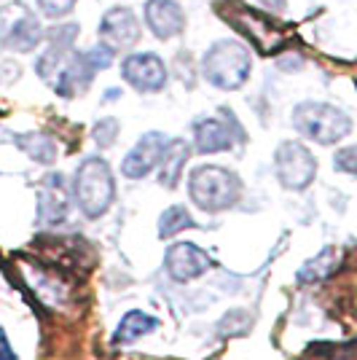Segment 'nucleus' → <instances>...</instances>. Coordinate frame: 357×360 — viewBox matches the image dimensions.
<instances>
[{"mask_svg":"<svg viewBox=\"0 0 357 360\" xmlns=\"http://www.w3.org/2000/svg\"><path fill=\"white\" fill-rule=\"evenodd\" d=\"M194 148L196 153H223L234 148V135H239V127L226 116H202L194 121Z\"/></svg>","mask_w":357,"mask_h":360,"instance_id":"9d476101","label":"nucleus"},{"mask_svg":"<svg viewBox=\"0 0 357 360\" xmlns=\"http://www.w3.org/2000/svg\"><path fill=\"white\" fill-rule=\"evenodd\" d=\"M84 57H86V62H89L91 68H94V73H97V70H108V68L113 65V60H116V51L100 41L97 46H91L89 51H84Z\"/></svg>","mask_w":357,"mask_h":360,"instance_id":"4be33fe9","label":"nucleus"},{"mask_svg":"<svg viewBox=\"0 0 357 360\" xmlns=\"http://www.w3.org/2000/svg\"><path fill=\"white\" fill-rule=\"evenodd\" d=\"M91 81H94V68L86 62L84 51H73L67 62L60 68V73L54 75L51 86L62 97H81L89 91Z\"/></svg>","mask_w":357,"mask_h":360,"instance_id":"4468645a","label":"nucleus"},{"mask_svg":"<svg viewBox=\"0 0 357 360\" xmlns=\"http://www.w3.org/2000/svg\"><path fill=\"white\" fill-rule=\"evenodd\" d=\"M196 221L191 218V212L186 210L183 205H172V207H167L162 212V218H159V237L162 240H169V237H175L178 231L183 229H194Z\"/></svg>","mask_w":357,"mask_h":360,"instance_id":"aec40b11","label":"nucleus"},{"mask_svg":"<svg viewBox=\"0 0 357 360\" xmlns=\"http://www.w3.org/2000/svg\"><path fill=\"white\" fill-rule=\"evenodd\" d=\"M253 73V54L239 41H215L202 54V78L221 91H237Z\"/></svg>","mask_w":357,"mask_h":360,"instance_id":"f257e3e1","label":"nucleus"},{"mask_svg":"<svg viewBox=\"0 0 357 360\" xmlns=\"http://www.w3.org/2000/svg\"><path fill=\"white\" fill-rule=\"evenodd\" d=\"M266 11H271V14H283L285 8H287V0H258Z\"/></svg>","mask_w":357,"mask_h":360,"instance_id":"393cba45","label":"nucleus"},{"mask_svg":"<svg viewBox=\"0 0 357 360\" xmlns=\"http://www.w3.org/2000/svg\"><path fill=\"white\" fill-rule=\"evenodd\" d=\"M0 360H14V352H11V345H8L3 328H0Z\"/></svg>","mask_w":357,"mask_h":360,"instance_id":"a878e982","label":"nucleus"},{"mask_svg":"<svg viewBox=\"0 0 357 360\" xmlns=\"http://www.w3.org/2000/svg\"><path fill=\"white\" fill-rule=\"evenodd\" d=\"M293 129L306 140H314L320 146H336L344 137L352 135V116L339 105L306 100L293 108Z\"/></svg>","mask_w":357,"mask_h":360,"instance_id":"f03ea898","label":"nucleus"},{"mask_svg":"<svg viewBox=\"0 0 357 360\" xmlns=\"http://www.w3.org/2000/svg\"><path fill=\"white\" fill-rule=\"evenodd\" d=\"M121 78L140 94H156L167 86V65L153 51H132L121 60Z\"/></svg>","mask_w":357,"mask_h":360,"instance_id":"6e6552de","label":"nucleus"},{"mask_svg":"<svg viewBox=\"0 0 357 360\" xmlns=\"http://www.w3.org/2000/svg\"><path fill=\"white\" fill-rule=\"evenodd\" d=\"M188 194L199 210L221 212L234 207L242 196V180L234 169L221 165H202L188 175Z\"/></svg>","mask_w":357,"mask_h":360,"instance_id":"7ed1b4c3","label":"nucleus"},{"mask_svg":"<svg viewBox=\"0 0 357 360\" xmlns=\"http://www.w3.org/2000/svg\"><path fill=\"white\" fill-rule=\"evenodd\" d=\"M97 35L105 46H110L116 54L119 51H132L143 38V25L129 6H113L108 8L100 19Z\"/></svg>","mask_w":357,"mask_h":360,"instance_id":"1a4fd4ad","label":"nucleus"},{"mask_svg":"<svg viewBox=\"0 0 357 360\" xmlns=\"http://www.w3.org/2000/svg\"><path fill=\"white\" fill-rule=\"evenodd\" d=\"M44 25L38 14L27 3L14 0L0 6V46L16 51V54H30L44 44Z\"/></svg>","mask_w":357,"mask_h":360,"instance_id":"39448f33","label":"nucleus"},{"mask_svg":"<svg viewBox=\"0 0 357 360\" xmlns=\"http://www.w3.org/2000/svg\"><path fill=\"white\" fill-rule=\"evenodd\" d=\"M145 27L159 41H172L186 30V11L180 8L178 0H145Z\"/></svg>","mask_w":357,"mask_h":360,"instance_id":"ddd939ff","label":"nucleus"},{"mask_svg":"<svg viewBox=\"0 0 357 360\" xmlns=\"http://www.w3.org/2000/svg\"><path fill=\"white\" fill-rule=\"evenodd\" d=\"M188 156H191V146L183 137H169L162 150V159H159V183L167 188H175Z\"/></svg>","mask_w":357,"mask_h":360,"instance_id":"dca6fc26","label":"nucleus"},{"mask_svg":"<svg viewBox=\"0 0 357 360\" xmlns=\"http://www.w3.org/2000/svg\"><path fill=\"white\" fill-rule=\"evenodd\" d=\"M355 156L357 150L355 148H342L339 153H336V159H333V165H336V169L339 172H346V175H355Z\"/></svg>","mask_w":357,"mask_h":360,"instance_id":"b1692460","label":"nucleus"},{"mask_svg":"<svg viewBox=\"0 0 357 360\" xmlns=\"http://www.w3.org/2000/svg\"><path fill=\"white\" fill-rule=\"evenodd\" d=\"M209 266H212V258L194 242H178L164 255V269L175 283H191Z\"/></svg>","mask_w":357,"mask_h":360,"instance_id":"9b49d317","label":"nucleus"},{"mask_svg":"<svg viewBox=\"0 0 357 360\" xmlns=\"http://www.w3.org/2000/svg\"><path fill=\"white\" fill-rule=\"evenodd\" d=\"M336 269H339V250L336 248H325L314 261H309L304 269L298 271V280L301 283H317V280L330 277Z\"/></svg>","mask_w":357,"mask_h":360,"instance_id":"a211bd4d","label":"nucleus"},{"mask_svg":"<svg viewBox=\"0 0 357 360\" xmlns=\"http://www.w3.org/2000/svg\"><path fill=\"white\" fill-rule=\"evenodd\" d=\"M16 143L22 146V150L30 159L41 162V165H51L57 159V146H54V140L48 135H19Z\"/></svg>","mask_w":357,"mask_h":360,"instance_id":"6ab92c4d","label":"nucleus"},{"mask_svg":"<svg viewBox=\"0 0 357 360\" xmlns=\"http://www.w3.org/2000/svg\"><path fill=\"white\" fill-rule=\"evenodd\" d=\"M35 3H38V8L46 19H62V16L73 11L78 0H35Z\"/></svg>","mask_w":357,"mask_h":360,"instance_id":"5701e85b","label":"nucleus"},{"mask_svg":"<svg viewBox=\"0 0 357 360\" xmlns=\"http://www.w3.org/2000/svg\"><path fill=\"white\" fill-rule=\"evenodd\" d=\"M169 137L162 135V132H145L134 143V148L124 156V165H121V175L129 180H140L148 178L150 172L159 167V159H162V150L167 146Z\"/></svg>","mask_w":357,"mask_h":360,"instance_id":"f8f14e48","label":"nucleus"},{"mask_svg":"<svg viewBox=\"0 0 357 360\" xmlns=\"http://www.w3.org/2000/svg\"><path fill=\"white\" fill-rule=\"evenodd\" d=\"M81 35V27L75 22H57L54 27H48L44 32L46 51L35 62V73L44 81H54V75L60 73V68L67 62V57L75 51V38Z\"/></svg>","mask_w":357,"mask_h":360,"instance_id":"0eeeda50","label":"nucleus"},{"mask_svg":"<svg viewBox=\"0 0 357 360\" xmlns=\"http://www.w3.org/2000/svg\"><path fill=\"white\" fill-rule=\"evenodd\" d=\"M70 207V191H67V183L60 172H51L41 180V188H38V215L44 224H60L62 218L67 215Z\"/></svg>","mask_w":357,"mask_h":360,"instance_id":"2eb2a0df","label":"nucleus"},{"mask_svg":"<svg viewBox=\"0 0 357 360\" xmlns=\"http://www.w3.org/2000/svg\"><path fill=\"white\" fill-rule=\"evenodd\" d=\"M274 172H277V180L283 183V188L304 191L317 178V159L304 143L285 140L280 143V148L274 150Z\"/></svg>","mask_w":357,"mask_h":360,"instance_id":"423d86ee","label":"nucleus"},{"mask_svg":"<svg viewBox=\"0 0 357 360\" xmlns=\"http://www.w3.org/2000/svg\"><path fill=\"white\" fill-rule=\"evenodd\" d=\"M73 196L86 218H103L116 199V180H113L110 165L100 156L84 159L75 169Z\"/></svg>","mask_w":357,"mask_h":360,"instance_id":"20e7f679","label":"nucleus"},{"mask_svg":"<svg viewBox=\"0 0 357 360\" xmlns=\"http://www.w3.org/2000/svg\"><path fill=\"white\" fill-rule=\"evenodd\" d=\"M156 328H159V320L156 317H150L143 309H132V312H126L124 320H121L119 330H116V342L129 345V342H134V339H140V336H145V333H150V330Z\"/></svg>","mask_w":357,"mask_h":360,"instance_id":"f3484780","label":"nucleus"},{"mask_svg":"<svg viewBox=\"0 0 357 360\" xmlns=\"http://www.w3.org/2000/svg\"><path fill=\"white\" fill-rule=\"evenodd\" d=\"M94 143L100 146V148H110L113 143H116V137H119V121L116 119H100L97 124H94Z\"/></svg>","mask_w":357,"mask_h":360,"instance_id":"412c9836","label":"nucleus"}]
</instances>
